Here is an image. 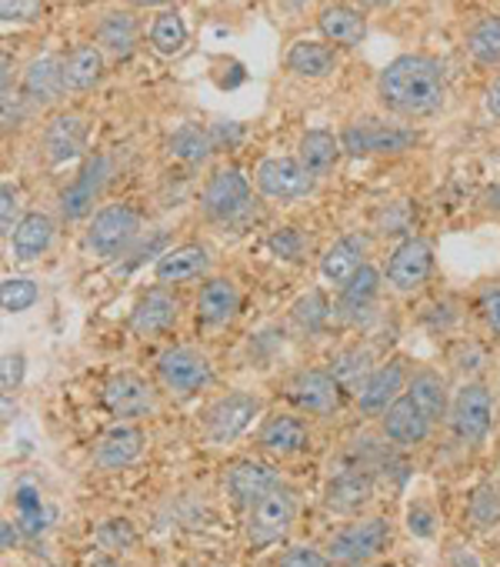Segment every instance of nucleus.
Here are the masks:
<instances>
[{
    "label": "nucleus",
    "instance_id": "obj_1",
    "mask_svg": "<svg viewBox=\"0 0 500 567\" xmlns=\"http://www.w3.org/2000/svg\"><path fill=\"white\" fill-rule=\"evenodd\" d=\"M374 97L397 121L437 117L447 107V71L430 54H400L377 74Z\"/></svg>",
    "mask_w": 500,
    "mask_h": 567
},
{
    "label": "nucleus",
    "instance_id": "obj_2",
    "mask_svg": "<svg viewBox=\"0 0 500 567\" xmlns=\"http://www.w3.org/2000/svg\"><path fill=\"white\" fill-rule=\"evenodd\" d=\"M140 240H144V214L127 200L97 207L84 230V247L97 260H124Z\"/></svg>",
    "mask_w": 500,
    "mask_h": 567
},
{
    "label": "nucleus",
    "instance_id": "obj_3",
    "mask_svg": "<svg viewBox=\"0 0 500 567\" xmlns=\"http://www.w3.org/2000/svg\"><path fill=\"white\" fill-rule=\"evenodd\" d=\"M250 181L237 167H217L200 187V217L213 227H243L254 214Z\"/></svg>",
    "mask_w": 500,
    "mask_h": 567
},
{
    "label": "nucleus",
    "instance_id": "obj_4",
    "mask_svg": "<svg viewBox=\"0 0 500 567\" xmlns=\"http://www.w3.org/2000/svg\"><path fill=\"white\" fill-rule=\"evenodd\" d=\"M390 544H394V524L387 517L374 514V517H354L344 527H337L327 537L324 550L341 567H364V564L377 560Z\"/></svg>",
    "mask_w": 500,
    "mask_h": 567
},
{
    "label": "nucleus",
    "instance_id": "obj_5",
    "mask_svg": "<svg viewBox=\"0 0 500 567\" xmlns=\"http://www.w3.org/2000/svg\"><path fill=\"white\" fill-rule=\"evenodd\" d=\"M341 147L347 157H397L414 151L420 134L404 124H390L384 117H354L341 127Z\"/></svg>",
    "mask_w": 500,
    "mask_h": 567
},
{
    "label": "nucleus",
    "instance_id": "obj_6",
    "mask_svg": "<svg viewBox=\"0 0 500 567\" xmlns=\"http://www.w3.org/2000/svg\"><path fill=\"white\" fill-rule=\"evenodd\" d=\"M450 434L463 447H480L493 427V391L483 381H463L450 398Z\"/></svg>",
    "mask_w": 500,
    "mask_h": 567
},
{
    "label": "nucleus",
    "instance_id": "obj_7",
    "mask_svg": "<svg viewBox=\"0 0 500 567\" xmlns=\"http://www.w3.org/2000/svg\"><path fill=\"white\" fill-rule=\"evenodd\" d=\"M261 411V398L250 391H227L213 398L200 414V437L207 444H230L237 441Z\"/></svg>",
    "mask_w": 500,
    "mask_h": 567
},
{
    "label": "nucleus",
    "instance_id": "obj_8",
    "mask_svg": "<svg viewBox=\"0 0 500 567\" xmlns=\"http://www.w3.org/2000/svg\"><path fill=\"white\" fill-rule=\"evenodd\" d=\"M294 517H298V494L288 484H281L278 491H271L268 497H261L254 507L247 511L243 537L254 550L274 547L281 537H288Z\"/></svg>",
    "mask_w": 500,
    "mask_h": 567
},
{
    "label": "nucleus",
    "instance_id": "obj_9",
    "mask_svg": "<svg viewBox=\"0 0 500 567\" xmlns=\"http://www.w3.org/2000/svg\"><path fill=\"white\" fill-rule=\"evenodd\" d=\"M157 381L177 401H190L213 384V364L197 348H167L157 358Z\"/></svg>",
    "mask_w": 500,
    "mask_h": 567
},
{
    "label": "nucleus",
    "instance_id": "obj_10",
    "mask_svg": "<svg viewBox=\"0 0 500 567\" xmlns=\"http://www.w3.org/2000/svg\"><path fill=\"white\" fill-rule=\"evenodd\" d=\"M288 401L308 417H334L344 404V391L327 368H301L284 381Z\"/></svg>",
    "mask_w": 500,
    "mask_h": 567
},
{
    "label": "nucleus",
    "instance_id": "obj_11",
    "mask_svg": "<svg viewBox=\"0 0 500 567\" xmlns=\"http://www.w3.org/2000/svg\"><path fill=\"white\" fill-rule=\"evenodd\" d=\"M111 171H114V164H111L107 154H91L81 164L77 177L58 197V210H61V217L67 224H77V220H91L94 217V204L101 200V194H104V187L111 181Z\"/></svg>",
    "mask_w": 500,
    "mask_h": 567
},
{
    "label": "nucleus",
    "instance_id": "obj_12",
    "mask_svg": "<svg viewBox=\"0 0 500 567\" xmlns=\"http://www.w3.org/2000/svg\"><path fill=\"white\" fill-rule=\"evenodd\" d=\"M434 274V244L427 237L407 234L387 257L384 277L390 284V291L397 295H414Z\"/></svg>",
    "mask_w": 500,
    "mask_h": 567
},
{
    "label": "nucleus",
    "instance_id": "obj_13",
    "mask_svg": "<svg viewBox=\"0 0 500 567\" xmlns=\"http://www.w3.org/2000/svg\"><path fill=\"white\" fill-rule=\"evenodd\" d=\"M254 187L264 200H301L311 197L317 187V177L301 164V157H264L254 171Z\"/></svg>",
    "mask_w": 500,
    "mask_h": 567
},
{
    "label": "nucleus",
    "instance_id": "obj_14",
    "mask_svg": "<svg viewBox=\"0 0 500 567\" xmlns=\"http://www.w3.org/2000/svg\"><path fill=\"white\" fill-rule=\"evenodd\" d=\"M101 404L114 421H144L157 411V391L147 378L121 371L101 388Z\"/></svg>",
    "mask_w": 500,
    "mask_h": 567
},
{
    "label": "nucleus",
    "instance_id": "obj_15",
    "mask_svg": "<svg viewBox=\"0 0 500 567\" xmlns=\"http://www.w3.org/2000/svg\"><path fill=\"white\" fill-rule=\"evenodd\" d=\"M281 484H284L281 474H278L271 464L258 461V457H237V461L227 464V471H223V494H227L230 504L240 507V511H250L261 497H268V494L278 491Z\"/></svg>",
    "mask_w": 500,
    "mask_h": 567
},
{
    "label": "nucleus",
    "instance_id": "obj_16",
    "mask_svg": "<svg viewBox=\"0 0 500 567\" xmlns=\"http://www.w3.org/2000/svg\"><path fill=\"white\" fill-rule=\"evenodd\" d=\"M407 381H410V361L404 354L387 358L384 364L374 368V374L367 378V384L354 398L357 401V411L364 417H371V421H381L384 411L407 391Z\"/></svg>",
    "mask_w": 500,
    "mask_h": 567
},
{
    "label": "nucleus",
    "instance_id": "obj_17",
    "mask_svg": "<svg viewBox=\"0 0 500 567\" xmlns=\"http://www.w3.org/2000/svg\"><path fill=\"white\" fill-rule=\"evenodd\" d=\"M21 97L31 104V111H48L58 107L67 94V78H64V58L61 54H41L34 58L24 74H21Z\"/></svg>",
    "mask_w": 500,
    "mask_h": 567
},
{
    "label": "nucleus",
    "instance_id": "obj_18",
    "mask_svg": "<svg viewBox=\"0 0 500 567\" xmlns=\"http://www.w3.org/2000/svg\"><path fill=\"white\" fill-rule=\"evenodd\" d=\"M258 444L274 457H298L311 451V424L301 411H274L261 421Z\"/></svg>",
    "mask_w": 500,
    "mask_h": 567
},
{
    "label": "nucleus",
    "instance_id": "obj_19",
    "mask_svg": "<svg viewBox=\"0 0 500 567\" xmlns=\"http://www.w3.org/2000/svg\"><path fill=\"white\" fill-rule=\"evenodd\" d=\"M317 31L337 51H354L367 41V14L347 0H327L317 8Z\"/></svg>",
    "mask_w": 500,
    "mask_h": 567
},
{
    "label": "nucleus",
    "instance_id": "obj_20",
    "mask_svg": "<svg viewBox=\"0 0 500 567\" xmlns=\"http://www.w3.org/2000/svg\"><path fill=\"white\" fill-rule=\"evenodd\" d=\"M434 431V421L417 408V401L404 391L381 417V434L384 441H390L394 447L400 451H410V447H420Z\"/></svg>",
    "mask_w": 500,
    "mask_h": 567
},
{
    "label": "nucleus",
    "instance_id": "obj_21",
    "mask_svg": "<svg viewBox=\"0 0 500 567\" xmlns=\"http://www.w3.org/2000/svg\"><path fill=\"white\" fill-rule=\"evenodd\" d=\"M180 318V301L174 295V288H164V284H154L147 288L134 311H131V331L137 338H157V334H167Z\"/></svg>",
    "mask_w": 500,
    "mask_h": 567
},
{
    "label": "nucleus",
    "instance_id": "obj_22",
    "mask_svg": "<svg viewBox=\"0 0 500 567\" xmlns=\"http://www.w3.org/2000/svg\"><path fill=\"white\" fill-rule=\"evenodd\" d=\"M374 474L361 464L334 474L324 487V507L341 514V517H361V511L374 501Z\"/></svg>",
    "mask_w": 500,
    "mask_h": 567
},
{
    "label": "nucleus",
    "instance_id": "obj_23",
    "mask_svg": "<svg viewBox=\"0 0 500 567\" xmlns=\"http://www.w3.org/2000/svg\"><path fill=\"white\" fill-rule=\"evenodd\" d=\"M144 444H147V434L140 431L137 421H117L114 427H107L101 434V441L94 444L91 461L101 471H124L144 454Z\"/></svg>",
    "mask_w": 500,
    "mask_h": 567
},
{
    "label": "nucleus",
    "instance_id": "obj_24",
    "mask_svg": "<svg viewBox=\"0 0 500 567\" xmlns=\"http://www.w3.org/2000/svg\"><path fill=\"white\" fill-rule=\"evenodd\" d=\"M94 44L107 61H127L140 44V21L131 8H111L94 24Z\"/></svg>",
    "mask_w": 500,
    "mask_h": 567
},
{
    "label": "nucleus",
    "instance_id": "obj_25",
    "mask_svg": "<svg viewBox=\"0 0 500 567\" xmlns=\"http://www.w3.org/2000/svg\"><path fill=\"white\" fill-rule=\"evenodd\" d=\"M207 274H210V250L204 244H177L154 260V280L164 284V288H177V284L200 280Z\"/></svg>",
    "mask_w": 500,
    "mask_h": 567
},
{
    "label": "nucleus",
    "instance_id": "obj_26",
    "mask_svg": "<svg viewBox=\"0 0 500 567\" xmlns=\"http://www.w3.org/2000/svg\"><path fill=\"white\" fill-rule=\"evenodd\" d=\"M341 68V51L331 48L327 41L301 38L284 51V71L301 78V81H327Z\"/></svg>",
    "mask_w": 500,
    "mask_h": 567
},
{
    "label": "nucleus",
    "instance_id": "obj_27",
    "mask_svg": "<svg viewBox=\"0 0 500 567\" xmlns=\"http://www.w3.org/2000/svg\"><path fill=\"white\" fill-rule=\"evenodd\" d=\"M240 311V288L233 277H207L197 291V324L223 328Z\"/></svg>",
    "mask_w": 500,
    "mask_h": 567
},
{
    "label": "nucleus",
    "instance_id": "obj_28",
    "mask_svg": "<svg viewBox=\"0 0 500 567\" xmlns=\"http://www.w3.org/2000/svg\"><path fill=\"white\" fill-rule=\"evenodd\" d=\"M367 254H371V237H367V234L354 230V234L337 237V240L324 250V257H321V274H324V280H331V284H337V288H344V284L367 264Z\"/></svg>",
    "mask_w": 500,
    "mask_h": 567
},
{
    "label": "nucleus",
    "instance_id": "obj_29",
    "mask_svg": "<svg viewBox=\"0 0 500 567\" xmlns=\"http://www.w3.org/2000/svg\"><path fill=\"white\" fill-rule=\"evenodd\" d=\"M41 144H44V154L51 164L77 161L87 147V121L81 114H58L48 121Z\"/></svg>",
    "mask_w": 500,
    "mask_h": 567
},
{
    "label": "nucleus",
    "instance_id": "obj_30",
    "mask_svg": "<svg viewBox=\"0 0 500 567\" xmlns=\"http://www.w3.org/2000/svg\"><path fill=\"white\" fill-rule=\"evenodd\" d=\"M54 237H58V220L48 210H28L8 244H11L14 260L31 264V260H41L51 250Z\"/></svg>",
    "mask_w": 500,
    "mask_h": 567
},
{
    "label": "nucleus",
    "instance_id": "obj_31",
    "mask_svg": "<svg viewBox=\"0 0 500 567\" xmlns=\"http://www.w3.org/2000/svg\"><path fill=\"white\" fill-rule=\"evenodd\" d=\"M64 78H67V91L74 94H87L101 87V81L107 78V54L94 41L74 44L64 54Z\"/></svg>",
    "mask_w": 500,
    "mask_h": 567
},
{
    "label": "nucleus",
    "instance_id": "obj_32",
    "mask_svg": "<svg viewBox=\"0 0 500 567\" xmlns=\"http://www.w3.org/2000/svg\"><path fill=\"white\" fill-rule=\"evenodd\" d=\"M374 368H377V358H374V351H371L367 344H361V341L337 348V351L331 354V364H327V371L334 374V381L341 384V391L351 394V398L361 394V388L367 384V378L374 374Z\"/></svg>",
    "mask_w": 500,
    "mask_h": 567
},
{
    "label": "nucleus",
    "instance_id": "obj_33",
    "mask_svg": "<svg viewBox=\"0 0 500 567\" xmlns=\"http://www.w3.org/2000/svg\"><path fill=\"white\" fill-rule=\"evenodd\" d=\"M407 394L417 401V408L434 421V424H440V421H447V414H450V388H447V378L437 371V368H430V364H420V368H414L410 371V381H407Z\"/></svg>",
    "mask_w": 500,
    "mask_h": 567
},
{
    "label": "nucleus",
    "instance_id": "obj_34",
    "mask_svg": "<svg viewBox=\"0 0 500 567\" xmlns=\"http://www.w3.org/2000/svg\"><path fill=\"white\" fill-rule=\"evenodd\" d=\"M298 157L301 164L311 171V177L324 181L337 171L341 157H344V147H341V137L327 127H311L304 131V137L298 141Z\"/></svg>",
    "mask_w": 500,
    "mask_h": 567
},
{
    "label": "nucleus",
    "instance_id": "obj_35",
    "mask_svg": "<svg viewBox=\"0 0 500 567\" xmlns=\"http://www.w3.org/2000/svg\"><path fill=\"white\" fill-rule=\"evenodd\" d=\"M381 288H384V274L367 260V264L344 284V288H337V311L347 315V318H361V315L377 301Z\"/></svg>",
    "mask_w": 500,
    "mask_h": 567
},
{
    "label": "nucleus",
    "instance_id": "obj_36",
    "mask_svg": "<svg viewBox=\"0 0 500 567\" xmlns=\"http://www.w3.org/2000/svg\"><path fill=\"white\" fill-rule=\"evenodd\" d=\"M463 51L477 68H500V14H480L463 34Z\"/></svg>",
    "mask_w": 500,
    "mask_h": 567
},
{
    "label": "nucleus",
    "instance_id": "obj_37",
    "mask_svg": "<svg viewBox=\"0 0 500 567\" xmlns=\"http://www.w3.org/2000/svg\"><path fill=\"white\" fill-rule=\"evenodd\" d=\"M167 151H170L174 161H180V164H187V167H197V164H207L210 154H213L217 147H213L210 127L180 124V127L167 137Z\"/></svg>",
    "mask_w": 500,
    "mask_h": 567
},
{
    "label": "nucleus",
    "instance_id": "obj_38",
    "mask_svg": "<svg viewBox=\"0 0 500 567\" xmlns=\"http://www.w3.org/2000/svg\"><path fill=\"white\" fill-rule=\"evenodd\" d=\"M147 41L150 48L160 54V58H174L187 48V24L177 11L164 8L154 21H150V31H147Z\"/></svg>",
    "mask_w": 500,
    "mask_h": 567
},
{
    "label": "nucleus",
    "instance_id": "obj_39",
    "mask_svg": "<svg viewBox=\"0 0 500 567\" xmlns=\"http://www.w3.org/2000/svg\"><path fill=\"white\" fill-rule=\"evenodd\" d=\"M467 520L477 530H490L500 524V484L497 481H483L467 504Z\"/></svg>",
    "mask_w": 500,
    "mask_h": 567
},
{
    "label": "nucleus",
    "instance_id": "obj_40",
    "mask_svg": "<svg viewBox=\"0 0 500 567\" xmlns=\"http://www.w3.org/2000/svg\"><path fill=\"white\" fill-rule=\"evenodd\" d=\"M331 311H334V308H331L327 295H324L321 288H311L304 298H298V301H294V308H291V321H294L298 328H304L308 334H314V331L327 328Z\"/></svg>",
    "mask_w": 500,
    "mask_h": 567
},
{
    "label": "nucleus",
    "instance_id": "obj_41",
    "mask_svg": "<svg viewBox=\"0 0 500 567\" xmlns=\"http://www.w3.org/2000/svg\"><path fill=\"white\" fill-rule=\"evenodd\" d=\"M447 361H450V368H454L457 374H463L467 381H477V374H480V371L487 368V361H490V351H487V344H480V341H473V338H460V341L450 344Z\"/></svg>",
    "mask_w": 500,
    "mask_h": 567
},
{
    "label": "nucleus",
    "instance_id": "obj_42",
    "mask_svg": "<svg viewBox=\"0 0 500 567\" xmlns=\"http://www.w3.org/2000/svg\"><path fill=\"white\" fill-rule=\"evenodd\" d=\"M41 301V288L28 277H4L0 284V305H4L8 315H24Z\"/></svg>",
    "mask_w": 500,
    "mask_h": 567
},
{
    "label": "nucleus",
    "instance_id": "obj_43",
    "mask_svg": "<svg viewBox=\"0 0 500 567\" xmlns=\"http://www.w3.org/2000/svg\"><path fill=\"white\" fill-rule=\"evenodd\" d=\"M473 311H477L487 338L500 344V280L483 284V288L477 291V298H473Z\"/></svg>",
    "mask_w": 500,
    "mask_h": 567
},
{
    "label": "nucleus",
    "instance_id": "obj_44",
    "mask_svg": "<svg viewBox=\"0 0 500 567\" xmlns=\"http://www.w3.org/2000/svg\"><path fill=\"white\" fill-rule=\"evenodd\" d=\"M334 560L327 557V550L321 547H311V544H294L288 550L278 554L274 567H331Z\"/></svg>",
    "mask_w": 500,
    "mask_h": 567
},
{
    "label": "nucleus",
    "instance_id": "obj_45",
    "mask_svg": "<svg viewBox=\"0 0 500 567\" xmlns=\"http://www.w3.org/2000/svg\"><path fill=\"white\" fill-rule=\"evenodd\" d=\"M268 244H271V250H274L278 257H284V260H304V254H308V247H311V240H308L298 227H281V230H274Z\"/></svg>",
    "mask_w": 500,
    "mask_h": 567
},
{
    "label": "nucleus",
    "instance_id": "obj_46",
    "mask_svg": "<svg viewBox=\"0 0 500 567\" xmlns=\"http://www.w3.org/2000/svg\"><path fill=\"white\" fill-rule=\"evenodd\" d=\"M21 194H18V187L11 184V181H4V187H0V234H4V240H11L14 237V230H18V224H21Z\"/></svg>",
    "mask_w": 500,
    "mask_h": 567
},
{
    "label": "nucleus",
    "instance_id": "obj_47",
    "mask_svg": "<svg viewBox=\"0 0 500 567\" xmlns=\"http://www.w3.org/2000/svg\"><path fill=\"white\" fill-rule=\"evenodd\" d=\"M4 24H38L44 18V0H0Z\"/></svg>",
    "mask_w": 500,
    "mask_h": 567
},
{
    "label": "nucleus",
    "instance_id": "obj_48",
    "mask_svg": "<svg viewBox=\"0 0 500 567\" xmlns=\"http://www.w3.org/2000/svg\"><path fill=\"white\" fill-rule=\"evenodd\" d=\"M97 540L104 544V550L117 554V550H127L137 544V534L131 527V520H107L101 530H97Z\"/></svg>",
    "mask_w": 500,
    "mask_h": 567
},
{
    "label": "nucleus",
    "instance_id": "obj_49",
    "mask_svg": "<svg viewBox=\"0 0 500 567\" xmlns=\"http://www.w3.org/2000/svg\"><path fill=\"white\" fill-rule=\"evenodd\" d=\"M434 524H437V517H434L430 504L414 501L410 511H407V527H410V534H414V537H434Z\"/></svg>",
    "mask_w": 500,
    "mask_h": 567
},
{
    "label": "nucleus",
    "instance_id": "obj_50",
    "mask_svg": "<svg viewBox=\"0 0 500 567\" xmlns=\"http://www.w3.org/2000/svg\"><path fill=\"white\" fill-rule=\"evenodd\" d=\"M21 381H24V354H4V378H0L4 394H14Z\"/></svg>",
    "mask_w": 500,
    "mask_h": 567
},
{
    "label": "nucleus",
    "instance_id": "obj_51",
    "mask_svg": "<svg viewBox=\"0 0 500 567\" xmlns=\"http://www.w3.org/2000/svg\"><path fill=\"white\" fill-rule=\"evenodd\" d=\"M240 124H233V121H227V124H217V127H210V137H213V147L220 151L223 147V141H227V147L230 144H237L240 141Z\"/></svg>",
    "mask_w": 500,
    "mask_h": 567
},
{
    "label": "nucleus",
    "instance_id": "obj_52",
    "mask_svg": "<svg viewBox=\"0 0 500 567\" xmlns=\"http://www.w3.org/2000/svg\"><path fill=\"white\" fill-rule=\"evenodd\" d=\"M447 567H480V564H477V557L470 554V547L454 544V547L447 550Z\"/></svg>",
    "mask_w": 500,
    "mask_h": 567
},
{
    "label": "nucleus",
    "instance_id": "obj_53",
    "mask_svg": "<svg viewBox=\"0 0 500 567\" xmlns=\"http://www.w3.org/2000/svg\"><path fill=\"white\" fill-rule=\"evenodd\" d=\"M483 107H487L490 117H500V74L487 84V91H483Z\"/></svg>",
    "mask_w": 500,
    "mask_h": 567
},
{
    "label": "nucleus",
    "instance_id": "obj_54",
    "mask_svg": "<svg viewBox=\"0 0 500 567\" xmlns=\"http://www.w3.org/2000/svg\"><path fill=\"white\" fill-rule=\"evenodd\" d=\"M480 204H483V210H490L493 217H500V184H493V187L480 197Z\"/></svg>",
    "mask_w": 500,
    "mask_h": 567
},
{
    "label": "nucleus",
    "instance_id": "obj_55",
    "mask_svg": "<svg viewBox=\"0 0 500 567\" xmlns=\"http://www.w3.org/2000/svg\"><path fill=\"white\" fill-rule=\"evenodd\" d=\"M347 4H354V8H361L367 14V11H387V8L397 4V0H347Z\"/></svg>",
    "mask_w": 500,
    "mask_h": 567
},
{
    "label": "nucleus",
    "instance_id": "obj_56",
    "mask_svg": "<svg viewBox=\"0 0 500 567\" xmlns=\"http://www.w3.org/2000/svg\"><path fill=\"white\" fill-rule=\"evenodd\" d=\"M91 567H124V564H121V557H117V554L101 550V554H94V557H91Z\"/></svg>",
    "mask_w": 500,
    "mask_h": 567
},
{
    "label": "nucleus",
    "instance_id": "obj_57",
    "mask_svg": "<svg viewBox=\"0 0 500 567\" xmlns=\"http://www.w3.org/2000/svg\"><path fill=\"white\" fill-rule=\"evenodd\" d=\"M11 544H18V527L14 520H4V550H11Z\"/></svg>",
    "mask_w": 500,
    "mask_h": 567
},
{
    "label": "nucleus",
    "instance_id": "obj_58",
    "mask_svg": "<svg viewBox=\"0 0 500 567\" xmlns=\"http://www.w3.org/2000/svg\"><path fill=\"white\" fill-rule=\"evenodd\" d=\"M131 8H167V4H174V0H127Z\"/></svg>",
    "mask_w": 500,
    "mask_h": 567
}]
</instances>
